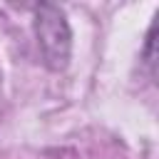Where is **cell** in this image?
Here are the masks:
<instances>
[{
  "label": "cell",
  "instance_id": "1",
  "mask_svg": "<svg viewBox=\"0 0 159 159\" xmlns=\"http://www.w3.org/2000/svg\"><path fill=\"white\" fill-rule=\"evenodd\" d=\"M37 42L50 67L62 70L70 57V30L65 22V15L55 5H45L37 12Z\"/></svg>",
  "mask_w": 159,
  "mask_h": 159
}]
</instances>
